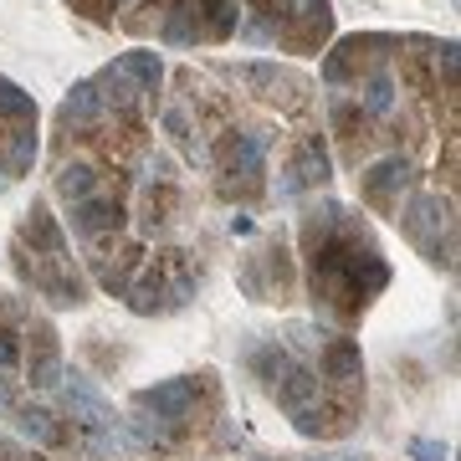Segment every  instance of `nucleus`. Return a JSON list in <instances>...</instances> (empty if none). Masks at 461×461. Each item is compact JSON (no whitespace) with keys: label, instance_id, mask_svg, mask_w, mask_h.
<instances>
[{"label":"nucleus","instance_id":"1","mask_svg":"<svg viewBox=\"0 0 461 461\" xmlns=\"http://www.w3.org/2000/svg\"><path fill=\"white\" fill-rule=\"evenodd\" d=\"M303 257H308L313 308L329 323H354L390 287V262L379 257L359 215L339 200H323L303 215Z\"/></svg>","mask_w":461,"mask_h":461},{"label":"nucleus","instance_id":"2","mask_svg":"<svg viewBox=\"0 0 461 461\" xmlns=\"http://www.w3.org/2000/svg\"><path fill=\"white\" fill-rule=\"evenodd\" d=\"M251 369H257L267 395L293 415V426L303 430V436L323 441V436H344V430L354 426V411H348V405L344 411L329 405L323 379L313 375V364H303L287 344H277V339H272V344H257L251 348Z\"/></svg>","mask_w":461,"mask_h":461},{"label":"nucleus","instance_id":"3","mask_svg":"<svg viewBox=\"0 0 461 461\" xmlns=\"http://www.w3.org/2000/svg\"><path fill=\"white\" fill-rule=\"evenodd\" d=\"M241 36L247 41H277L282 51L313 57V51L329 47L333 36V5L329 0H262L257 21Z\"/></svg>","mask_w":461,"mask_h":461},{"label":"nucleus","instance_id":"4","mask_svg":"<svg viewBox=\"0 0 461 461\" xmlns=\"http://www.w3.org/2000/svg\"><path fill=\"white\" fill-rule=\"evenodd\" d=\"M395 221H400V236H405L426 262L446 267V272L456 267V200L451 195L415 185L411 195L400 200Z\"/></svg>","mask_w":461,"mask_h":461},{"label":"nucleus","instance_id":"5","mask_svg":"<svg viewBox=\"0 0 461 461\" xmlns=\"http://www.w3.org/2000/svg\"><path fill=\"white\" fill-rule=\"evenodd\" d=\"M267 149H272V133L267 129L226 133V139H221V154H215V190L226 200H251L262 190Z\"/></svg>","mask_w":461,"mask_h":461},{"label":"nucleus","instance_id":"6","mask_svg":"<svg viewBox=\"0 0 461 461\" xmlns=\"http://www.w3.org/2000/svg\"><path fill=\"white\" fill-rule=\"evenodd\" d=\"M400 47H405V36H384V32L344 36V41L323 57V83H329L333 93H344V87H354L359 77H369L379 67H395Z\"/></svg>","mask_w":461,"mask_h":461},{"label":"nucleus","instance_id":"7","mask_svg":"<svg viewBox=\"0 0 461 461\" xmlns=\"http://www.w3.org/2000/svg\"><path fill=\"white\" fill-rule=\"evenodd\" d=\"M21 369H26V379L21 384H32V390H57L62 384V339H57V329H51V318H26L21 323Z\"/></svg>","mask_w":461,"mask_h":461},{"label":"nucleus","instance_id":"8","mask_svg":"<svg viewBox=\"0 0 461 461\" xmlns=\"http://www.w3.org/2000/svg\"><path fill=\"white\" fill-rule=\"evenodd\" d=\"M415 165H411V154H379L375 165H364L359 169V200L369 205V211L379 215H395L400 211V200L415 190Z\"/></svg>","mask_w":461,"mask_h":461},{"label":"nucleus","instance_id":"9","mask_svg":"<svg viewBox=\"0 0 461 461\" xmlns=\"http://www.w3.org/2000/svg\"><path fill=\"white\" fill-rule=\"evenodd\" d=\"M329 180H333L329 149H323V139H318V133H308V139L293 149V159L282 165L277 200H297V195H308V190H318V185H329Z\"/></svg>","mask_w":461,"mask_h":461},{"label":"nucleus","instance_id":"10","mask_svg":"<svg viewBox=\"0 0 461 461\" xmlns=\"http://www.w3.org/2000/svg\"><path fill=\"white\" fill-rule=\"evenodd\" d=\"M241 287H247L251 303H282V297L293 293V262H287L282 241H267L251 257V267L241 272Z\"/></svg>","mask_w":461,"mask_h":461},{"label":"nucleus","instance_id":"11","mask_svg":"<svg viewBox=\"0 0 461 461\" xmlns=\"http://www.w3.org/2000/svg\"><path fill=\"white\" fill-rule=\"evenodd\" d=\"M200 400V379L180 375V379H165V384H149V390H139L133 395V405L139 411H149L154 420H165V426H180L185 415L195 411Z\"/></svg>","mask_w":461,"mask_h":461},{"label":"nucleus","instance_id":"12","mask_svg":"<svg viewBox=\"0 0 461 461\" xmlns=\"http://www.w3.org/2000/svg\"><path fill=\"white\" fill-rule=\"evenodd\" d=\"M348 93H354V108H359L364 123H384L400 108V72L395 67H379V72L359 77Z\"/></svg>","mask_w":461,"mask_h":461},{"label":"nucleus","instance_id":"13","mask_svg":"<svg viewBox=\"0 0 461 461\" xmlns=\"http://www.w3.org/2000/svg\"><path fill=\"white\" fill-rule=\"evenodd\" d=\"M123 200L118 195H87V200H77L72 205V230L83 236V241H103V236H118L123 230Z\"/></svg>","mask_w":461,"mask_h":461},{"label":"nucleus","instance_id":"14","mask_svg":"<svg viewBox=\"0 0 461 461\" xmlns=\"http://www.w3.org/2000/svg\"><path fill=\"white\" fill-rule=\"evenodd\" d=\"M236 77L251 83V87H262L267 103H297L303 93H308V83H303L297 72H287V67H277V62H241Z\"/></svg>","mask_w":461,"mask_h":461},{"label":"nucleus","instance_id":"15","mask_svg":"<svg viewBox=\"0 0 461 461\" xmlns=\"http://www.w3.org/2000/svg\"><path fill=\"white\" fill-rule=\"evenodd\" d=\"M103 93H98V83L87 77V83H77L72 93H67V103L57 108V129L62 133H93L103 123Z\"/></svg>","mask_w":461,"mask_h":461},{"label":"nucleus","instance_id":"16","mask_svg":"<svg viewBox=\"0 0 461 461\" xmlns=\"http://www.w3.org/2000/svg\"><path fill=\"white\" fill-rule=\"evenodd\" d=\"M11 426L26 436V441H36V446H47V451H57V446H67V430L57 426V415L47 411V405H32V400H16V411L5 415Z\"/></svg>","mask_w":461,"mask_h":461},{"label":"nucleus","instance_id":"17","mask_svg":"<svg viewBox=\"0 0 461 461\" xmlns=\"http://www.w3.org/2000/svg\"><path fill=\"white\" fill-rule=\"evenodd\" d=\"M139 267H144V251L129 247V251H118V257H93V277H98L103 293L123 297V293H129V282H133V272H139Z\"/></svg>","mask_w":461,"mask_h":461},{"label":"nucleus","instance_id":"18","mask_svg":"<svg viewBox=\"0 0 461 461\" xmlns=\"http://www.w3.org/2000/svg\"><path fill=\"white\" fill-rule=\"evenodd\" d=\"M159 123H165V133L185 149V159H190V165H211V149L200 144V129L190 123V108H185V103H169Z\"/></svg>","mask_w":461,"mask_h":461},{"label":"nucleus","instance_id":"19","mask_svg":"<svg viewBox=\"0 0 461 461\" xmlns=\"http://www.w3.org/2000/svg\"><path fill=\"white\" fill-rule=\"evenodd\" d=\"M32 165H36V123H16L5 133L0 169H5V180H21V175H32Z\"/></svg>","mask_w":461,"mask_h":461},{"label":"nucleus","instance_id":"20","mask_svg":"<svg viewBox=\"0 0 461 461\" xmlns=\"http://www.w3.org/2000/svg\"><path fill=\"white\" fill-rule=\"evenodd\" d=\"M165 41H169V47H195V41H205L195 0H169V11H165Z\"/></svg>","mask_w":461,"mask_h":461},{"label":"nucleus","instance_id":"21","mask_svg":"<svg viewBox=\"0 0 461 461\" xmlns=\"http://www.w3.org/2000/svg\"><path fill=\"white\" fill-rule=\"evenodd\" d=\"M200 5V32L205 41H230L241 32V5L236 0H195Z\"/></svg>","mask_w":461,"mask_h":461},{"label":"nucleus","instance_id":"22","mask_svg":"<svg viewBox=\"0 0 461 461\" xmlns=\"http://www.w3.org/2000/svg\"><path fill=\"white\" fill-rule=\"evenodd\" d=\"M98 185H103V175H98V165H87V159H67V165L57 169V195H62L67 205L98 195Z\"/></svg>","mask_w":461,"mask_h":461},{"label":"nucleus","instance_id":"23","mask_svg":"<svg viewBox=\"0 0 461 461\" xmlns=\"http://www.w3.org/2000/svg\"><path fill=\"white\" fill-rule=\"evenodd\" d=\"M118 62L129 67V77L139 83V93H159V83H165V62H159V51H123Z\"/></svg>","mask_w":461,"mask_h":461},{"label":"nucleus","instance_id":"24","mask_svg":"<svg viewBox=\"0 0 461 461\" xmlns=\"http://www.w3.org/2000/svg\"><path fill=\"white\" fill-rule=\"evenodd\" d=\"M0 123H36V98L26 87H16L11 77H0Z\"/></svg>","mask_w":461,"mask_h":461},{"label":"nucleus","instance_id":"25","mask_svg":"<svg viewBox=\"0 0 461 461\" xmlns=\"http://www.w3.org/2000/svg\"><path fill=\"white\" fill-rule=\"evenodd\" d=\"M405 451H411V461H446V456H451V451H446V441H426V436H415Z\"/></svg>","mask_w":461,"mask_h":461},{"label":"nucleus","instance_id":"26","mask_svg":"<svg viewBox=\"0 0 461 461\" xmlns=\"http://www.w3.org/2000/svg\"><path fill=\"white\" fill-rule=\"evenodd\" d=\"M21 400V379L16 375H0V415H11Z\"/></svg>","mask_w":461,"mask_h":461},{"label":"nucleus","instance_id":"27","mask_svg":"<svg viewBox=\"0 0 461 461\" xmlns=\"http://www.w3.org/2000/svg\"><path fill=\"white\" fill-rule=\"evenodd\" d=\"M0 461H36L32 451H21L16 441H5V436H0Z\"/></svg>","mask_w":461,"mask_h":461},{"label":"nucleus","instance_id":"28","mask_svg":"<svg viewBox=\"0 0 461 461\" xmlns=\"http://www.w3.org/2000/svg\"><path fill=\"white\" fill-rule=\"evenodd\" d=\"M230 236H251V221H247V215H230Z\"/></svg>","mask_w":461,"mask_h":461},{"label":"nucleus","instance_id":"29","mask_svg":"<svg viewBox=\"0 0 461 461\" xmlns=\"http://www.w3.org/2000/svg\"><path fill=\"white\" fill-rule=\"evenodd\" d=\"M5 185H11V180H5V169H0V195H5Z\"/></svg>","mask_w":461,"mask_h":461},{"label":"nucleus","instance_id":"30","mask_svg":"<svg viewBox=\"0 0 461 461\" xmlns=\"http://www.w3.org/2000/svg\"><path fill=\"white\" fill-rule=\"evenodd\" d=\"M113 5H129V0H113Z\"/></svg>","mask_w":461,"mask_h":461}]
</instances>
